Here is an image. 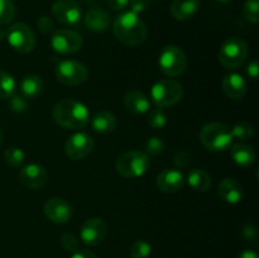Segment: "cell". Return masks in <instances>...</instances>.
Segmentation results:
<instances>
[{"mask_svg":"<svg viewBox=\"0 0 259 258\" xmlns=\"http://www.w3.org/2000/svg\"><path fill=\"white\" fill-rule=\"evenodd\" d=\"M106 2H108V7L116 12V10H123L128 5L129 0H106Z\"/></svg>","mask_w":259,"mask_h":258,"instance_id":"40","label":"cell"},{"mask_svg":"<svg viewBox=\"0 0 259 258\" xmlns=\"http://www.w3.org/2000/svg\"><path fill=\"white\" fill-rule=\"evenodd\" d=\"M7 40L13 50L19 53L32 52L35 46L33 30L24 23H15L7 30Z\"/></svg>","mask_w":259,"mask_h":258,"instance_id":"9","label":"cell"},{"mask_svg":"<svg viewBox=\"0 0 259 258\" xmlns=\"http://www.w3.org/2000/svg\"><path fill=\"white\" fill-rule=\"evenodd\" d=\"M106 234H108V225L101 218H91L86 220L80 230L81 240L91 247L100 244L105 239Z\"/></svg>","mask_w":259,"mask_h":258,"instance_id":"12","label":"cell"},{"mask_svg":"<svg viewBox=\"0 0 259 258\" xmlns=\"http://www.w3.org/2000/svg\"><path fill=\"white\" fill-rule=\"evenodd\" d=\"M19 177L23 186L30 190H37L45 186L48 180V174L45 167L37 163H30L23 167Z\"/></svg>","mask_w":259,"mask_h":258,"instance_id":"15","label":"cell"},{"mask_svg":"<svg viewBox=\"0 0 259 258\" xmlns=\"http://www.w3.org/2000/svg\"><path fill=\"white\" fill-rule=\"evenodd\" d=\"M218 2H220V3H229V2H232V0H218Z\"/></svg>","mask_w":259,"mask_h":258,"instance_id":"46","label":"cell"},{"mask_svg":"<svg viewBox=\"0 0 259 258\" xmlns=\"http://www.w3.org/2000/svg\"><path fill=\"white\" fill-rule=\"evenodd\" d=\"M15 93V81L9 73L0 71V99H9Z\"/></svg>","mask_w":259,"mask_h":258,"instance_id":"26","label":"cell"},{"mask_svg":"<svg viewBox=\"0 0 259 258\" xmlns=\"http://www.w3.org/2000/svg\"><path fill=\"white\" fill-rule=\"evenodd\" d=\"M85 24L93 32H105L110 25V15L106 10L101 9V8H94L86 13Z\"/></svg>","mask_w":259,"mask_h":258,"instance_id":"17","label":"cell"},{"mask_svg":"<svg viewBox=\"0 0 259 258\" xmlns=\"http://www.w3.org/2000/svg\"><path fill=\"white\" fill-rule=\"evenodd\" d=\"M20 90L25 99H34L42 93L43 81L37 75H28L20 83Z\"/></svg>","mask_w":259,"mask_h":258,"instance_id":"25","label":"cell"},{"mask_svg":"<svg viewBox=\"0 0 259 258\" xmlns=\"http://www.w3.org/2000/svg\"><path fill=\"white\" fill-rule=\"evenodd\" d=\"M2 141H3V131L2 128H0V143H2Z\"/></svg>","mask_w":259,"mask_h":258,"instance_id":"45","label":"cell"},{"mask_svg":"<svg viewBox=\"0 0 259 258\" xmlns=\"http://www.w3.org/2000/svg\"><path fill=\"white\" fill-rule=\"evenodd\" d=\"M200 0H174L171 4V13L175 19L187 20L197 12Z\"/></svg>","mask_w":259,"mask_h":258,"instance_id":"21","label":"cell"},{"mask_svg":"<svg viewBox=\"0 0 259 258\" xmlns=\"http://www.w3.org/2000/svg\"><path fill=\"white\" fill-rule=\"evenodd\" d=\"M258 72H259V65L257 60H253L252 62H249L247 67V73L253 78V80H257L258 78Z\"/></svg>","mask_w":259,"mask_h":258,"instance_id":"41","label":"cell"},{"mask_svg":"<svg viewBox=\"0 0 259 258\" xmlns=\"http://www.w3.org/2000/svg\"><path fill=\"white\" fill-rule=\"evenodd\" d=\"M218 194L228 204H238L243 197L242 186L234 179H224L218 186Z\"/></svg>","mask_w":259,"mask_h":258,"instance_id":"18","label":"cell"},{"mask_svg":"<svg viewBox=\"0 0 259 258\" xmlns=\"http://www.w3.org/2000/svg\"><path fill=\"white\" fill-rule=\"evenodd\" d=\"M189 154L186 152H179L176 153V156L174 157V163L177 168H185V167L189 164Z\"/></svg>","mask_w":259,"mask_h":258,"instance_id":"39","label":"cell"},{"mask_svg":"<svg viewBox=\"0 0 259 258\" xmlns=\"http://www.w3.org/2000/svg\"><path fill=\"white\" fill-rule=\"evenodd\" d=\"M248 56V46L242 38L232 37L224 42V45L220 47L219 62L225 68H237L244 63L245 58Z\"/></svg>","mask_w":259,"mask_h":258,"instance_id":"5","label":"cell"},{"mask_svg":"<svg viewBox=\"0 0 259 258\" xmlns=\"http://www.w3.org/2000/svg\"><path fill=\"white\" fill-rule=\"evenodd\" d=\"M147 121H148L149 126H152V128L161 129L167 124V116L164 111L162 110V108H156L149 111Z\"/></svg>","mask_w":259,"mask_h":258,"instance_id":"29","label":"cell"},{"mask_svg":"<svg viewBox=\"0 0 259 258\" xmlns=\"http://www.w3.org/2000/svg\"><path fill=\"white\" fill-rule=\"evenodd\" d=\"M232 131L223 123L206 124L200 132V141L205 148L212 152L225 151L233 142Z\"/></svg>","mask_w":259,"mask_h":258,"instance_id":"3","label":"cell"},{"mask_svg":"<svg viewBox=\"0 0 259 258\" xmlns=\"http://www.w3.org/2000/svg\"><path fill=\"white\" fill-rule=\"evenodd\" d=\"M94 148V141L88 133H76L67 139L65 144L66 154L71 159H82L91 153Z\"/></svg>","mask_w":259,"mask_h":258,"instance_id":"13","label":"cell"},{"mask_svg":"<svg viewBox=\"0 0 259 258\" xmlns=\"http://www.w3.org/2000/svg\"><path fill=\"white\" fill-rule=\"evenodd\" d=\"M52 14L61 24L75 25L81 19V8L76 0H57L52 5Z\"/></svg>","mask_w":259,"mask_h":258,"instance_id":"11","label":"cell"},{"mask_svg":"<svg viewBox=\"0 0 259 258\" xmlns=\"http://www.w3.org/2000/svg\"><path fill=\"white\" fill-rule=\"evenodd\" d=\"M151 252V244L146 240H137L131 247L132 258H148Z\"/></svg>","mask_w":259,"mask_h":258,"instance_id":"30","label":"cell"},{"mask_svg":"<svg viewBox=\"0 0 259 258\" xmlns=\"http://www.w3.org/2000/svg\"><path fill=\"white\" fill-rule=\"evenodd\" d=\"M4 34H5V33L3 32V30H0V40H3V38H4Z\"/></svg>","mask_w":259,"mask_h":258,"instance_id":"44","label":"cell"},{"mask_svg":"<svg viewBox=\"0 0 259 258\" xmlns=\"http://www.w3.org/2000/svg\"><path fill=\"white\" fill-rule=\"evenodd\" d=\"M158 65L164 75L169 76V77H176L185 72L187 60L181 48L176 47V46H167L159 55Z\"/></svg>","mask_w":259,"mask_h":258,"instance_id":"7","label":"cell"},{"mask_svg":"<svg viewBox=\"0 0 259 258\" xmlns=\"http://www.w3.org/2000/svg\"><path fill=\"white\" fill-rule=\"evenodd\" d=\"M233 138H237L239 141H247L253 137V126L248 123H239L232 129Z\"/></svg>","mask_w":259,"mask_h":258,"instance_id":"32","label":"cell"},{"mask_svg":"<svg viewBox=\"0 0 259 258\" xmlns=\"http://www.w3.org/2000/svg\"><path fill=\"white\" fill-rule=\"evenodd\" d=\"M124 106L131 113L144 114L148 111L151 104H149L148 98L142 91L131 90L124 96Z\"/></svg>","mask_w":259,"mask_h":258,"instance_id":"20","label":"cell"},{"mask_svg":"<svg viewBox=\"0 0 259 258\" xmlns=\"http://www.w3.org/2000/svg\"><path fill=\"white\" fill-rule=\"evenodd\" d=\"M37 25L42 33H51L55 30V22L50 17H46V15H42L38 19Z\"/></svg>","mask_w":259,"mask_h":258,"instance_id":"36","label":"cell"},{"mask_svg":"<svg viewBox=\"0 0 259 258\" xmlns=\"http://www.w3.org/2000/svg\"><path fill=\"white\" fill-rule=\"evenodd\" d=\"M15 15V8L12 0H0V25L12 23Z\"/></svg>","mask_w":259,"mask_h":258,"instance_id":"28","label":"cell"},{"mask_svg":"<svg viewBox=\"0 0 259 258\" xmlns=\"http://www.w3.org/2000/svg\"><path fill=\"white\" fill-rule=\"evenodd\" d=\"M61 244H62L63 249L68 250V252H76L78 249V239L71 233H65L61 237Z\"/></svg>","mask_w":259,"mask_h":258,"instance_id":"34","label":"cell"},{"mask_svg":"<svg viewBox=\"0 0 259 258\" xmlns=\"http://www.w3.org/2000/svg\"><path fill=\"white\" fill-rule=\"evenodd\" d=\"M243 14L250 23L255 24L259 20V0H247L243 7Z\"/></svg>","mask_w":259,"mask_h":258,"instance_id":"31","label":"cell"},{"mask_svg":"<svg viewBox=\"0 0 259 258\" xmlns=\"http://www.w3.org/2000/svg\"><path fill=\"white\" fill-rule=\"evenodd\" d=\"M93 129L98 133H110L115 129L116 126V119L109 111H100V113L95 114L91 121Z\"/></svg>","mask_w":259,"mask_h":258,"instance_id":"24","label":"cell"},{"mask_svg":"<svg viewBox=\"0 0 259 258\" xmlns=\"http://www.w3.org/2000/svg\"><path fill=\"white\" fill-rule=\"evenodd\" d=\"M129 4H131L132 12L139 14L148 9L151 5V0H129Z\"/></svg>","mask_w":259,"mask_h":258,"instance_id":"37","label":"cell"},{"mask_svg":"<svg viewBox=\"0 0 259 258\" xmlns=\"http://www.w3.org/2000/svg\"><path fill=\"white\" fill-rule=\"evenodd\" d=\"M113 32L116 39L126 46H139L147 38L146 24L132 10L121 13L114 20Z\"/></svg>","mask_w":259,"mask_h":258,"instance_id":"1","label":"cell"},{"mask_svg":"<svg viewBox=\"0 0 259 258\" xmlns=\"http://www.w3.org/2000/svg\"><path fill=\"white\" fill-rule=\"evenodd\" d=\"M185 184V177L179 169H164L157 177V186L161 191L168 192H177L182 189Z\"/></svg>","mask_w":259,"mask_h":258,"instance_id":"16","label":"cell"},{"mask_svg":"<svg viewBox=\"0 0 259 258\" xmlns=\"http://www.w3.org/2000/svg\"><path fill=\"white\" fill-rule=\"evenodd\" d=\"M184 89L180 82L175 80H161L152 86L151 98L157 108L172 106L181 100Z\"/></svg>","mask_w":259,"mask_h":258,"instance_id":"6","label":"cell"},{"mask_svg":"<svg viewBox=\"0 0 259 258\" xmlns=\"http://www.w3.org/2000/svg\"><path fill=\"white\" fill-rule=\"evenodd\" d=\"M55 75L63 85L75 86L88 80L89 71L83 63L73 60H65L56 67Z\"/></svg>","mask_w":259,"mask_h":258,"instance_id":"8","label":"cell"},{"mask_svg":"<svg viewBox=\"0 0 259 258\" xmlns=\"http://www.w3.org/2000/svg\"><path fill=\"white\" fill-rule=\"evenodd\" d=\"M164 149V143L161 138L158 137H151L149 139H147L146 142V154L149 156H158L163 152Z\"/></svg>","mask_w":259,"mask_h":258,"instance_id":"33","label":"cell"},{"mask_svg":"<svg viewBox=\"0 0 259 258\" xmlns=\"http://www.w3.org/2000/svg\"><path fill=\"white\" fill-rule=\"evenodd\" d=\"M223 90L229 98L232 99H242L247 93V85L245 81L239 73H229L223 78Z\"/></svg>","mask_w":259,"mask_h":258,"instance_id":"19","label":"cell"},{"mask_svg":"<svg viewBox=\"0 0 259 258\" xmlns=\"http://www.w3.org/2000/svg\"><path fill=\"white\" fill-rule=\"evenodd\" d=\"M25 154L19 147H10L4 152V159L10 167H20L24 162Z\"/></svg>","mask_w":259,"mask_h":258,"instance_id":"27","label":"cell"},{"mask_svg":"<svg viewBox=\"0 0 259 258\" xmlns=\"http://www.w3.org/2000/svg\"><path fill=\"white\" fill-rule=\"evenodd\" d=\"M238 258H259V257H258V253L255 252V250L244 249L239 255H238Z\"/></svg>","mask_w":259,"mask_h":258,"instance_id":"43","label":"cell"},{"mask_svg":"<svg viewBox=\"0 0 259 258\" xmlns=\"http://www.w3.org/2000/svg\"><path fill=\"white\" fill-rule=\"evenodd\" d=\"M230 156L233 161L240 167H249L255 161V153L252 147L243 143L234 144L230 149Z\"/></svg>","mask_w":259,"mask_h":258,"instance_id":"22","label":"cell"},{"mask_svg":"<svg viewBox=\"0 0 259 258\" xmlns=\"http://www.w3.org/2000/svg\"><path fill=\"white\" fill-rule=\"evenodd\" d=\"M149 167L148 154L141 151H129L118 157L115 169L121 176L134 179L143 176Z\"/></svg>","mask_w":259,"mask_h":258,"instance_id":"4","label":"cell"},{"mask_svg":"<svg viewBox=\"0 0 259 258\" xmlns=\"http://www.w3.org/2000/svg\"><path fill=\"white\" fill-rule=\"evenodd\" d=\"M71 258H98L93 252L88 249H77L73 252V255Z\"/></svg>","mask_w":259,"mask_h":258,"instance_id":"42","label":"cell"},{"mask_svg":"<svg viewBox=\"0 0 259 258\" xmlns=\"http://www.w3.org/2000/svg\"><path fill=\"white\" fill-rule=\"evenodd\" d=\"M51 46L53 51L61 55L76 53L82 47V38L78 33L70 29H58L51 38Z\"/></svg>","mask_w":259,"mask_h":258,"instance_id":"10","label":"cell"},{"mask_svg":"<svg viewBox=\"0 0 259 258\" xmlns=\"http://www.w3.org/2000/svg\"><path fill=\"white\" fill-rule=\"evenodd\" d=\"M43 210H45L46 217L52 223H57V224H65L71 219V215H72L71 205L61 197H52L48 200Z\"/></svg>","mask_w":259,"mask_h":258,"instance_id":"14","label":"cell"},{"mask_svg":"<svg viewBox=\"0 0 259 258\" xmlns=\"http://www.w3.org/2000/svg\"><path fill=\"white\" fill-rule=\"evenodd\" d=\"M187 181L192 190L197 192H205L211 186V177L204 169L194 168L189 172Z\"/></svg>","mask_w":259,"mask_h":258,"instance_id":"23","label":"cell"},{"mask_svg":"<svg viewBox=\"0 0 259 258\" xmlns=\"http://www.w3.org/2000/svg\"><path fill=\"white\" fill-rule=\"evenodd\" d=\"M53 120L67 129H81L88 124L89 110L86 105L72 99L58 101L52 111Z\"/></svg>","mask_w":259,"mask_h":258,"instance_id":"2","label":"cell"},{"mask_svg":"<svg viewBox=\"0 0 259 258\" xmlns=\"http://www.w3.org/2000/svg\"><path fill=\"white\" fill-rule=\"evenodd\" d=\"M242 234L245 240H248V242H253V240L257 239V235H258L257 228H255L253 224H247L244 228H243Z\"/></svg>","mask_w":259,"mask_h":258,"instance_id":"38","label":"cell"},{"mask_svg":"<svg viewBox=\"0 0 259 258\" xmlns=\"http://www.w3.org/2000/svg\"><path fill=\"white\" fill-rule=\"evenodd\" d=\"M10 99V109H12L13 111H15V113H22V111H24L25 109H27L28 104L27 101H25V98L22 95H13Z\"/></svg>","mask_w":259,"mask_h":258,"instance_id":"35","label":"cell"}]
</instances>
